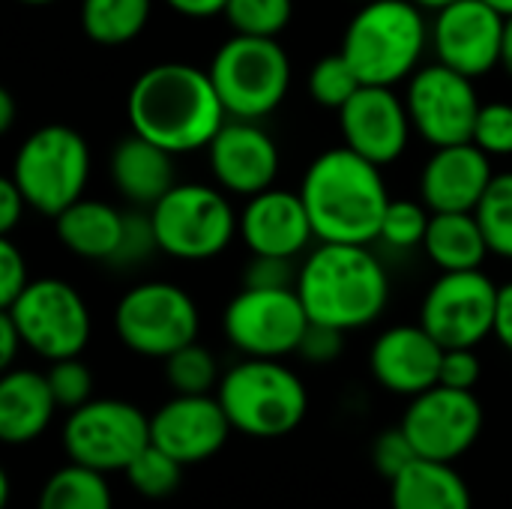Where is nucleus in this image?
<instances>
[{
    "label": "nucleus",
    "mask_w": 512,
    "mask_h": 509,
    "mask_svg": "<svg viewBox=\"0 0 512 509\" xmlns=\"http://www.w3.org/2000/svg\"><path fill=\"white\" fill-rule=\"evenodd\" d=\"M129 129L168 153L207 150L228 123V111L216 93L210 69L168 60L144 69L126 96Z\"/></svg>",
    "instance_id": "nucleus-1"
},
{
    "label": "nucleus",
    "mask_w": 512,
    "mask_h": 509,
    "mask_svg": "<svg viewBox=\"0 0 512 509\" xmlns=\"http://www.w3.org/2000/svg\"><path fill=\"white\" fill-rule=\"evenodd\" d=\"M300 198L318 243L372 246L390 207L384 168L345 144L330 147L309 162Z\"/></svg>",
    "instance_id": "nucleus-2"
},
{
    "label": "nucleus",
    "mask_w": 512,
    "mask_h": 509,
    "mask_svg": "<svg viewBox=\"0 0 512 509\" xmlns=\"http://www.w3.org/2000/svg\"><path fill=\"white\" fill-rule=\"evenodd\" d=\"M297 294L309 321L354 333L384 315L390 276L369 246L318 243L300 261Z\"/></svg>",
    "instance_id": "nucleus-3"
},
{
    "label": "nucleus",
    "mask_w": 512,
    "mask_h": 509,
    "mask_svg": "<svg viewBox=\"0 0 512 509\" xmlns=\"http://www.w3.org/2000/svg\"><path fill=\"white\" fill-rule=\"evenodd\" d=\"M429 45L432 24L414 0H366L351 15L339 51L363 84L396 87L420 69Z\"/></svg>",
    "instance_id": "nucleus-4"
},
{
    "label": "nucleus",
    "mask_w": 512,
    "mask_h": 509,
    "mask_svg": "<svg viewBox=\"0 0 512 509\" xmlns=\"http://www.w3.org/2000/svg\"><path fill=\"white\" fill-rule=\"evenodd\" d=\"M216 396L234 432L258 441H276L297 432L309 414V390L282 360L243 357L222 372Z\"/></svg>",
    "instance_id": "nucleus-5"
},
{
    "label": "nucleus",
    "mask_w": 512,
    "mask_h": 509,
    "mask_svg": "<svg viewBox=\"0 0 512 509\" xmlns=\"http://www.w3.org/2000/svg\"><path fill=\"white\" fill-rule=\"evenodd\" d=\"M9 177L30 210L54 219L84 198L90 180V147L81 132L66 123L39 126L18 147Z\"/></svg>",
    "instance_id": "nucleus-6"
},
{
    "label": "nucleus",
    "mask_w": 512,
    "mask_h": 509,
    "mask_svg": "<svg viewBox=\"0 0 512 509\" xmlns=\"http://www.w3.org/2000/svg\"><path fill=\"white\" fill-rule=\"evenodd\" d=\"M216 93L234 120H264L288 96L291 60L279 39L234 33L210 60Z\"/></svg>",
    "instance_id": "nucleus-7"
},
{
    "label": "nucleus",
    "mask_w": 512,
    "mask_h": 509,
    "mask_svg": "<svg viewBox=\"0 0 512 509\" xmlns=\"http://www.w3.org/2000/svg\"><path fill=\"white\" fill-rule=\"evenodd\" d=\"M150 219L159 252L177 261H210L240 234L228 192L210 183H177L150 207Z\"/></svg>",
    "instance_id": "nucleus-8"
},
{
    "label": "nucleus",
    "mask_w": 512,
    "mask_h": 509,
    "mask_svg": "<svg viewBox=\"0 0 512 509\" xmlns=\"http://www.w3.org/2000/svg\"><path fill=\"white\" fill-rule=\"evenodd\" d=\"M114 333L138 357L165 360L198 342L201 312L192 294L174 282L150 279L132 285L114 306Z\"/></svg>",
    "instance_id": "nucleus-9"
},
{
    "label": "nucleus",
    "mask_w": 512,
    "mask_h": 509,
    "mask_svg": "<svg viewBox=\"0 0 512 509\" xmlns=\"http://www.w3.org/2000/svg\"><path fill=\"white\" fill-rule=\"evenodd\" d=\"M60 447L69 462L99 474H123L150 447V417L126 399H90L66 414Z\"/></svg>",
    "instance_id": "nucleus-10"
},
{
    "label": "nucleus",
    "mask_w": 512,
    "mask_h": 509,
    "mask_svg": "<svg viewBox=\"0 0 512 509\" xmlns=\"http://www.w3.org/2000/svg\"><path fill=\"white\" fill-rule=\"evenodd\" d=\"M3 312L21 330L24 348L48 363L81 357L93 333L90 309L66 279H33Z\"/></svg>",
    "instance_id": "nucleus-11"
},
{
    "label": "nucleus",
    "mask_w": 512,
    "mask_h": 509,
    "mask_svg": "<svg viewBox=\"0 0 512 509\" xmlns=\"http://www.w3.org/2000/svg\"><path fill=\"white\" fill-rule=\"evenodd\" d=\"M309 327L297 288H240L222 315V333L243 357L285 360L297 354Z\"/></svg>",
    "instance_id": "nucleus-12"
},
{
    "label": "nucleus",
    "mask_w": 512,
    "mask_h": 509,
    "mask_svg": "<svg viewBox=\"0 0 512 509\" xmlns=\"http://www.w3.org/2000/svg\"><path fill=\"white\" fill-rule=\"evenodd\" d=\"M501 285L483 270L441 273L420 303V324L444 348H480L495 336Z\"/></svg>",
    "instance_id": "nucleus-13"
},
{
    "label": "nucleus",
    "mask_w": 512,
    "mask_h": 509,
    "mask_svg": "<svg viewBox=\"0 0 512 509\" xmlns=\"http://www.w3.org/2000/svg\"><path fill=\"white\" fill-rule=\"evenodd\" d=\"M399 426L405 429L420 459L456 465L477 447L486 429V411L474 390L435 384L432 390L408 399Z\"/></svg>",
    "instance_id": "nucleus-14"
},
{
    "label": "nucleus",
    "mask_w": 512,
    "mask_h": 509,
    "mask_svg": "<svg viewBox=\"0 0 512 509\" xmlns=\"http://www.w3.org/2000/svg\"><path fill=\"white\" fill-rule=\"evenodd\" d=\"M405 105H408L414 132L429 147H450V144L474 141V126L483 108L474 78L438 60L429 66H420L408 78Z\"/></svg>",
    "instance_id": "nucleus-15"
},
{
    "label": "nucleus",
    "mask_w": 512,
    "mask_h": 509,
    "mask_svg": "<svg viewBox=\"0 0 512 509\" xmlns=\"http://www.w3.org/2000/svg\"><path fill=\"white\" fill-rule=\"evenodd\" d=\"M507 18L486 0H456L435 12L432 51L435 60L468 75L483 78L501 66Z\"/></svg>",
    "instance_id": "nucleus-16"
},
{
    "label": "nucleus",
    "mask_w": 512,
    "mask_h": 509,
    "mask_svg": "<svg viewBox=\"0 0 512 509\" xmlns=\"http://www.w3.org/2000/svg\"><path fill=\"white\" fill-rule=\"evenodd\" d=\"M234 426L216 393L180 396L174 393L165 405L150 414V444L174 456L180 465H201L222 453Z\"/></svg>",
    "instance_id": "nucleus-17"
},
{
    "label": "nucleus",
    "mask_w": 512,
    "mask_h": 509,
    "mask_svg": "<svg viewBox=\"0 0 512 509\" xmlns=\"http://www.w3.org/2000/svg\"><path fill=\"white\" fill-rule=\"evenodd\" d=\"M336 114L342 144L360 153L363 159L387 168L408 150L414 123L405 99L393 87L363 84Z\"/></svg>",
    "instance_id": "nucleus-18"
},
{
    "label": "nucleus",
    "mask_w": 512,
    "mask_h": 509,
    "mask_svg": "<svg viewBox=\"0 0 512 509\" xmlns=\"http://www.w3.org/2000/svg\"><path fill=\"white\" fill-rule=\"evenodd\" d=\"M207 162L219 189L228 195L252 198L276 183L279 147L273 135L258 126V120L228 117V123L207 147Z\"/></svg>",
    "instance_id": "nucleus-19"
},
{
    "label": "nucleus",
    "mask_w": 512,
    "mask_h": 509,
    "mask_svg": "<svg viewBox=\"0 0 512 509\" xmlns=\"http://www.w3.org/2000/svg\"><path fill=\"white\" fill-rule=\"evenodd\" d=\"M444 345L417 321L387 327L369 348V372L393 396L414 399L441 378Z\"/></svg>",
    "instance_id": "nucleus-20"
},
{
    "label": "nucleus",
    "mask_w": 512,
    "mask_h": 509,
    "mask_svg": "<svg viewBox=\"0 0 512 509\" xmlns=\"http://www.w3.org/2000/svg\"><path fill=\"white\" fill-rule=\"evenodd\" d=\"M492 180V156L474 141L432 147L420 171V201L432 213H474Z\"/></svg>",
    "instance_id": "nucleus-21"
},
{
    "label": "nucleus",
    "mask_w": 512,
    "mask_h": 509,
    "mask_svg": "<svg viewBox=\"0 0 512 509\" xmlns=\"http://www.w3.org/2000/svg\"><path fill=\"white\" fill-rule=\"evenodd\" d=\"M240 237L252 255H276L297 261L309 252L315 231L300 192L270 186L246 198L240 210Z\"/></svg>",
    "instance_id": "nucleus-22"
},
{
    "label": "nucleus",
    "mask_w": 512,
    "mask_h": 509,
    "mask_svg": "<svg viewBox=\"0 0 512 509\" xmlns=\"http://www.w3.org/2000/svg\"><path fill=\"white\" fill-rule=\"evenodd\" d=\"M108 177L132 207L150 210L162 195L177 186L174 153L147 141L138 132H129L114 144L108 156Z\"/></svg>",
    "instance_id": "nucleus-23"
},
{
    "label": "nucleus",
    "mask_w": 512,
    "mask_h": 509,
    "mask_svg": "<svg viewBox=\"0 0 512 509\" xmlns=\"http://www.w3.org/2000/svg\"><path fill=\"white\" fill-rule=\"evenodd\" d=\"M60 411L48 375L36 369H6L0 378V438L12 447L42 438Z\"/></svg>",
    "instance_id": "nucleus-24"
},
{
    "label": "nucleus",
    "mask_w": 512,
    "mask_h": 509,
    "mask_svg": "<svg viewBox=\"0 0 512 509\" xmlns=\"http://www.w3.org/2000/svg\"><path fill=\"white\" fill-rule=\"evenodd\" d=\"M123 228H126V213L96 198H78L60 216H54L57 240L63 243L66 252L84 261L111 264V258L120 249Z\"/></svg>",
    "instance_id": "nucleus-25"
},
{
    "label": "nucleus",
    "mask_w": 512,
    "mask_h": 509,
    "mask_svg": "<svg viewBox=\"0 0 512 509\" xmlns=\"http://www.w3.org/2000/svg\"><path fill=\"white\" fill-rule=\"evenodd\" d=\"M390 509H474V495L456 465L414 459L390 480Z\"/></svg>",
    "instance_id": "nucleus-26"
},
{
    "label": "nucleus",
    "mask_w": 512,
    "mask_h": 509,
    "mask_svg": "<svg viewBox=\"0 0 512 509\" xmlns=\"http://www.w3.org/2000/svg\"><path fill=\"white\" fill-rule=\"evenodd\" d=\"M423 252L441 273L480 270L492 255L477 213H432Z\"/></svg>",
    "instance_id": "nucleus-27"
},
{
    "label": "nucleus",
    "mask_w": 512,
    "mask_h": 509,
    "mask_svg": "<svg viewBox=\"0 0 512 509\" xmlns=\"http://www.w3.org/2000/svg\"><path fill=\"white\" fill-rule=\"evenodd\" d=\"M36 509H114L108 474L69 462L42 483Z\"/></svg>",
    "instance_id": "nucleus-28"
},
{
    "label": "nucleus",
    "mask_w": 512,
    "mask_h": 509,
    "mask_svg": "<svg viewBox=\"0 0 512 509\" xmlns=\"http://www.w3.org/2000/svg\"><path fill=\"white\" fill-rule=\"evenodd\" d=\"M153 0H81V30L96 45H126L144 33Z\"/></svg>",
    "instance_id": "nucleus-29"
},
{
    "label": "nucleus",
    "mask_w": 512,
    "mask_h": 509,
    "mask_svg": "<svg viewBox=\"0 0 512 509\" xmlns=\"http://www.w3.org/2000/svg\"><path fill=\"white\" fill-rule=\"evenodd\" d=\"M162 366H165V384L180 396L216 393V387L222 381V369H219L216 354L201 342L183 345L180 351L165 357Z\"/></svg>",
    "instance_id": "nucleus-30"
},
{
    "label": "nucleus",
    "mask_w": 512,
    "mask_h": 509,
    "mask_svg": "<svg viewBox=\"0 0 512 509\" xmlns=\"http://www.w3.org/2000/svg\"><path fill=\"white\" fill-rule=\"evenodd\" d=\"M183 468L186 465H180L174 456H168L165 450L150 444L144 453H138L132 459V465L123 474H126V483L132 486L135 495H141L147 501H165L180 489Z\"/></svg>",
    "instance_id": "nucleus-31"
},
{
    "label": "nucleus",
    "mask_w": 512,
    "mask_h": 509,
    "mask_svg": "<svg viewBox=\"0 0 512 509\" xmlns=\"http://www.w3.org/2000/svg\"><path fill=\"white\" fill-rule=\"evenodd\" d=\"M474 213L486 234L489 252L512 261V171L495 174L489 192Z\"/></svg>",
    "instance_id": "nucleus-32"
},
{
    "label": "nucleus",
    "mask_w": 512,
    "mask_h": 509,
    "mask_svg": "<svg viewBox=\"0 0 512 509\" xmlns=\"http://www.w3.org/2000/svg\"><path fill=\"white\" fill-rule=\"evenodd\" d=\"M360 87L363 81L342 51L321 57L309 72V96L330 111H342Z\"/></svg>",
    "instance_id": "nucleus-33"
},
{
    "label": "nucleus",
    "mask_w": 512,
    "mask_h": 509,
    "mask_svg": "<svg viewBox=\"0 0 512 509\" xmlns=\"http://www.w3.org/2000/svg\"><path fill=\"white\" fill-rule=\"evenodd\" d=\"M429 222H432V210H429L423 201L390 198V207H387V213H384L378 240H381L387 249H396V252L423 249L426 234H429Z\"/></svg>",
    "instance_id": "nucleus-34"
},
{
    "label": "nucleus",
    "mask_w": 512,
    "mask_h": 509,
    "mask_svg": "<svg viewBox=\"0 0 512 509\" xmlns=\"http://www.w3.org/2000/svg\"><path fill=\"white\" fill-rule=\"evenodd\" d=\"M294 18V0H228L225 21L243 36L279 39Z\"/></svg>",
    "instance_id": "nucleus-35"
},
{
    "label": "nucleus",
    "mask_w": 512,
    "mask_h": 509,
    "mask_svg": "<svg viewBox=\"0 0 512 509\" xmlns=\"http://www.w3.org/2000/svg\"><path fill=\"white\" fill-rule=\"evenodd\" d=\"M45 375H48V384H51V393H54L60 411L69 414L93 399V372L81 357L54 360Z\"/></svg>",
    "instance_id": "nucleus-36"
},
{
    "label": "nucleus",
    "mask_w": 512,
    "mask_h": 509,
    "mask_svg": "<svg viewBox=\"0 0 512 509\" xmlns=\"http://www.w3.org/2000/svg\"><path fill=\"white\" fill-rule=\"evenodd\" d=\"M153 252H159V243H156V231H153L150 210H147V213H144L141 207H138V210H129V213H126V228H123L120 249H117V255L111 258L108 267L132 270V267H138L141 261H147Z\"/></svg>",
    "instance_id": "nucleus-37"
},
{
    "label": "nucleus",
    "mask_w": 512,
    "mask_h": 509,
    "mask_svg": "<svg viewBox=\"0 0 512 509\" xmlns=\"http://www.w3.org/2000/svg\"><path fill=\"white\" fill-rule=\"evenodd\" d=\"M474 144L495 156H512V105L510 102H483L477 126H474Z\"/></svg>",
    "instance_id": "nucleus-38"
},
{
    "label": "nucleus",
    "mask_w": 512,
    "mask_h": 509,
    "mask_svg": "<svg viewBox=\"0 0 512 509\" xmlns=\"http://www.w3.org/2000/svg\"><path fill=\"white\" fill-rule=\"evenodd\" d=\"M414 459H420V456L402 426L387 429L372 441V468L384 480H396Z\"/></svg>",
    "instance_id": "nucleus-39"
},
{
    "label": "nucleus",
    "mask_w": 512,
    "mask_h": 509,
    "mask_svg": "<svg viewBox=\"0 0 512 509\" xmlns=\"http://www.w3.org/2000/svg\"><path fill=\"white\" fill-rule=\"evenodd\" d=\"M300 264L294 258L276 255H252L243 273L246 288H297Z\"/></svg>",
    "instance_id": "nucleus-40"
},
{
    "label": "nucleus",
    "mask_w": 512,
    "mask_h": 509,
    "mask_svg": "<svg viewBox=\"0 0 512 509\" xmlns=\"http://www.w3.org/2000/svg\"><path fill=\"white\" fill-rule=\"evenodd\" d=\"M483 378V360L477 348H444L438 384L453 390H474Z\"/></svg>",
    "instance_id": "nucleus-41"
},
{
    "label": "nucleus",
    "mask_w": 512,
    "mask_h": 509,
    "mask_svg": "<svg viewBox=\"0 0 512 509\" xmlns=\"http://www.w3.org/2000/svg\"><path fill=\"white\" fill-rule=\"evenodd\" d=\"M30 282L33 279L27 273L24 252L15 246L12 237L0 234V306H9Z\"/></svg>",
    "instance_id": "nucleus-42"
},
{
    "label": "nucleus",
    "mask_w": 512,
    "mask_h": 509,
    "mask_svg": "<svg viewBox=\"0 0 512 509\" xmlns=\"http://www.w3.org/2000/svg\"><path fill=\"white\" fill-rule=\"evenodd\" d=\"M342 348H345V333L342 330L309 321V327L303 333V342L297 348V357H303L312 366H327V363L342 357Z\"/></svg>",
    "instance_id": "nucleus-43"
},
{
    "label": "nucleus",
    "mask_w": 512,
    "mask_h": 509,
    "mask_svg": "<svg viewBox=\"0 0 512 509\" xmlns=\"http://www.w3.org/2000/svg\"><path fill=\"white\" fill-rule=\"evenodd\" d=\"M24 210H27V201H24L21 189L15 186L12 177H3L0 180V234L9 237L15 231V225L21 222Z\"/></svg>",
    "instance_id": "nucleus-44"
},
{
    "label": "nucleus",
    "mask_w": 512,
    "mask_h": 509,
    "mask_svg": "<svg viewBox=\"0 0 512 509\" xmlns=\"http://www.w3.org/2000/svg\"><path fill=\"white\" fill-rule=\"evenodd\" d=\"M21 348H24L21 330H18L15 321L3 312V315H0V366H3V372L15 366V357H18Z\"/></svg>",
    "instance_id": "nucleus-45"
},
{
    "label": "nucleus",
    "mask_w": 512,
    "mask_h": 509,
    "mask_svg": "<svg viewBox=\"0 0 512 509\" xmlns=\"http://www.w3.org/2000/svg\"><path fill=\"white\" fill-rule=\"evenodd\" d=\"M177 15L183 18H213V15H225L228 0H165Z\"/></svg>",
    "instance_id": "nucleus-46"
},
{
    "label": "nucleus",
    "mask_w": 512,
    "mask_h": 509,
    "mask_svg": "<svg viewBox=\"0 0 512 509\" xmlns=\"http://www.w3.org/2000/svg\"><path fill=\"white\" fill-rule=\"evenodd\" d=\"M495 339L512 354V282L501 285L498 297V318H495Z\"/></svg>",
    "instance_id": "nucleus-47"
},
{
    "label": "nucleus",
    "mask_w": 512,
    "mask_h": 509,
    "mask_svg": "<svg viewBox=\"0 0 512 509\" xmlns=\"http://www.w3.org/2000/svg\"><path fill=\"white\" fill-rule=\"evenodd\" d=\"M15 123V99L9 90H0V132H9Z\"/></svg>",
    "instance_id": "nucleus-48"
},
{
    "label": "nucleus",
    "mask_w": 512,
    "mask_h": 509,
    "mask_svg": "<svg viewBox=\"0 0 512 509\" xmlns=\"http://www.w3.org/2000/svg\"><path fill=\"white\" fill-rule=\"evenodd\" d=\"M501 69L512 78V18H507L504 27V51H501Z\"/></svg>",
    "instance_id": "nucleus-49"
},
{
    "label": "nucleus",
    "mask_w": 512,
    "mask_h": 509,
    "mask_svg": "<svg viewBox=\"0 0 512 509\" xmlns=\"http://www.w3.org/2000/svg\"><path fill=\"white\" fill-rule=\"evenodd\" d=\"M420 9H426V12H441L444 6H450V3H456V0H414Z\"/></svg>",
    "instance_id": "nucleus-50"
},
{
    "label": "nucleus",
    "mask_w": 512,
    "mask_h": 509,
    "mask_svg": "<svg viewBox=\"0 0 512 509\" xmlns=\"http://www.w3.org/2000/svg\"><path fill=\"white\" fill-rule=\"evenodd\" d=\"M495 12H501L504 18H512V0H486Z\"/></svg>",
    "instance_id": "nucleus-51"
},
{
    "label": "nucleus",
    "mask_w": 512,
    "mask_h": 509,
    "mask_svg": "<svg viewBox=\"0 0 512 509\" xmlns=\"http://www.w3.org/2000/svg\"><path fill=\"white\" fill-rule=\"evenodd\" d=\"M18 3H24V6H51L57 0H18Z\"/></svg>",
    "instance_id": "nucleus-52"
}]
</instances>
